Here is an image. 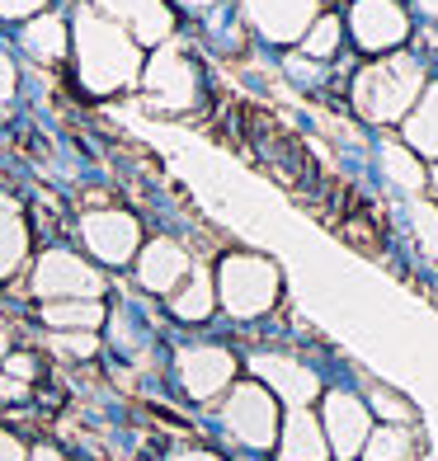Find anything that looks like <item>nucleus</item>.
<instances>
[{"instance_id": "obj_31", "label": "nucleus", "mask_w": 438, "mask_h": 461, "mask_svg": "<svg viewBox=\"0 0 438 461\" xmlns=\"http://www.w3.org/2000/svg\"><path fill=\"white\" fill-rule=\"evenodd\" d=\"M14 86H19V76H14V61L0 52V104H5L10 95H14Z\"/></svg>"}, {"instance_id": "obj_33", "label": "nucleus", "mask_w": 438, "mask_h": 461, "mask_svg": "<svg viewBox=\"0 0 438 461\" xmlns=\"http://www.w3.org/2000/svg\"><path fill=\"white\" fill-rule=\"evenodd\" d=\"M415 10L424 14V24H438V0H415Z\"/></svg>"}, {"instance_id": "obj_5", "label": "nucleus", "mask_w": 438, "mask_h": 461, "mask_svg": "<svg viewBox=\"0 0 438 461\" xmlns=\"http://www.w3.org/2000/svg\"><path fill=\"white\" fill-rule=\"evenodd\" d=\"M71 236H76V249L86 259H95L104 274H118V268H132L137 249L146 240V226L132 207H86L76 221H71Z\"/></svg>"}, {"instance_id": "obj_11", "label": "nucleus", "mask_w": 438, "mask_h": 461, "mask_svg": "<svg viewBox=\"0 0 438 461\" xmlns=\"http://www.w3.org/2000/svg\"><path fill=\"white\" fill-rule=\"evenodd\" d=\"M250 376L274 391V401L287 405V410H311L325 391L321 376L306 363H297L292 353H255V358H250Z\"/></svg>"}, {"instance_id": "obj_3", "label": "nucleus", "mask_w": 438, "mask_h": 461, "mask_svg": "<svg viewBox=\"0 0 438 461\" xmlns=\"http://www.w3.org/2000/svg\"><path fill=\"white\" fill-rule=\"evenodd\" d=\"M213 283H217V311H226L241 325L264 321L283 297V268L260 249H226L213 268Z\"/></svg>"}, {"instance_id": "obj_19", "label": "nucleus", "mask_w": 438, "mask_h": 461, "mask_svg": "<svg viewBox=\"0 0 438 461\" xmlns=\"http://www.w3.org/2000/svg\"><path fill=\"white\" fill-rule=\"evenodd\" d=\"M349 43V33H344V14L335 10H321L316 19H311V29L302 33V43H297V57L306 61H316V67H325V61H335Z\"/></svg>"}, {"instance_id": "obj_26", "label": "nucleus", "mask_w": 438, "mask_h": 461, "mask_svg": "<svg viewBox=\"0 0 438 461\" xmlns=\"http://www.w3.org/2000/svg\"><path fill=\"white\" fill-rule=\"evenodd\" d=\"M410 230H415L420 255H424V259H438V203L415 198V203H410Z\"/></svg>"}, {"instance_id": "obj_13", "label": "nucleus", "mask_w": 438, "mask_h": 461, "mask_svg": "<svg viewBox=\"0 0 438 461\" xmlns=\"http://www.w3.org/2000/svg\"><path fill=\"white\" fill-rule=\"evenodd\" d=\"M189 268H194L189 249L175 236H156V240H141L137 259H132V283L146 297H170V292L189 278Z\"/></svg>"}, {"instance_id": "obj_17", "label": "nucleus", "mask_w": 438, "mask_h": 461, "mask_svg": "<svg viewBox=\"0 0 438 461\" xmlns=\"http://www.w3.org/2000/svg\"><path fill=\"white\" fill-rule=\"evenodd\" d=\"M274 452H278V461H335L316 410H287L283 424H278Z\"/></svg>"}, {"instance_id": "obj_4", "label": "nucleus", "mask_w": 438, "mask_h": 461, "mask_svg": "<svg viewBox=\"0 0 438 461\" xmlns=\"http://www.w3.org/2000/svg\"><path fill=\"white\" fill-rule=\"evenodd\" d=\"M24 292H29L33 311L48 302H86V297H104L109 292V274L95 259L80 255L71 240H61V245H43L29 259Z\"/></svg>"}, {"instance_id": "obj_34", "label": "nucleus", "mask_w": 438, "mask_h": 461, "mask_svg": "<svg viewBox=\"0 0 438 461\" xmlns=\"http://www.w3.org/2000/svg\"><path fill=\"white\" fill-rule=\"evenodd\" d=\"M179 10H194V14H203V10H213V5H222V0H175Z\"/></svg>"}, {"instance_id": "obj_27", "label": "nucleus", "mask_w": 438, "mask_h": 461, "mask_svg": "<svg viewBox=\"0 0 438 461\" xmlns=\"http://www.w3.org/2000/svg\"><path fill=\"white\" fill-rule=\"evenodd\" d=\"M368 410L378 414V419H387V424H410V405H406V401H396L387 386H378V391L368 395Z\"/></svg>"}, {"instance_id": "obj_35", "label": "nucleus", "mask_w": 438, "mask_h": 461, "mask_svg": "<svg viewBox=\"0 0 438 461\" xmlns=\"http://www.w3.org/2000/svg\"><path fill=\"white\" fill-rule=\"evenodd\" d=\"M424 188H429V194H433V198H438V160H433V165H429V179H424Z\"/></svg>"}, {"instance_id": "obj_28", "label": "nucleus", "mask_w": 438, "mask_h": 461, "mask_svg": "<svg viewBox=\"0 0 438 461\" xmlns=\"http://www.w3.org/2000/svg\"><path fill=\"white\" fill-rule=\"evenodd\" d=\"M0 461H29V443L5 424H0Z\"/></svg>"}, {"instance_id": "obj_10", "label": "nucleus", "mask_w": 438, "mask_h": 461, "mask_svg": "<svg viewBox=\"0 0 438 461\" xmlns=\"http://www.w3.org/2000/svg\"><path fill=\"white\" fill-rule=\"evenodd\" d=\"M321 429H325V443H330V456L335 461H359L363 447H368V433H372V410L363 395H353L344 386H330L321 391Z\"/></svg>"}, {"instance_id": "obj_22", "label": "nucleus", "mask_w": 438, "mask_h": 461, "mask_svg": "<svg viewBox=\"0 0 438 461\" xmlns=\"http://www.w3.org/2000/svg\"><path fill=\"white\" fill-rule=\"evenodd\" d=\"M24 48L38 57V61H61L71 52V38H67V24L57 14H33L29 29H24Z\"/></svg>"}, {"instance_id": "obj_2", "label": "nucleus", "mask_w": 438, "mask_h": 461, "mask_svg": "<svg viewBox=\"0 0 438 461\" xmlns=\"http://www.w3.org/2000/svg\"><path fill=\"white\" fill-rule=\"evenodd\" d=\"M424 86H429V67L410 48H401V52L378 57V61H368V67L353 71L349 99H353V113L363 122L396 128V122H406V113L420 104Z\"/></svg>"}, {"instance_id": "obj_8", "label": "nucleus", "mask_w": 438, "mask_h": 461, "mask_svg": "<svg viewBox=\"0 0 438 461\" xmlns=\"http://www.w3.org/2000/svg\"><path fill=\"white\" fill-rule=\"evenodd\" d=\"M141 90L151 99V109L160 113H189L203 95V80L189 52H179L175 43H160L141 61Z\"/></svg>"}, {"instance_id": "obj_14", "label": "nucleus", "mask_w": 438, "mask_h": 461, "mask_svg": "<svg viewBox=\"0 0 438 461\" xmlns=\"http://www.w3.org/2000/svg\"><path fill=\"white\" fill-rule=\"evenodd\" d=\"M90 10L99 14H109L114 24H123L132 38H137V48H160V43H170V33H175V10L165 5V0H90Z\"/></svg>"}, {"instance_id": "obj_20", "label": "nucleus", "mask_w": 438, "mask_h": 461, "mask_svg": "<svg viewBox=\"0 0 438 461\" xmlns=\"http://www.w3.org/2000/svg\"><path fill=\"white\" fill-rule=\"evenodd\" d=\"M38 321H43V330H104L109 325V306H104V297H86V302H48L38 306Z\"/></svg>"}, {"instance_id": "obj_21", "label": "nucleus", "mask_w": 438, "mask_h": 461, "mask_svg": "<svg viewBox=\"0 0 438 461\" xmlns=\"http://www.w3.org/2000/svg\"><path fill=\"white\" fill-rule=\"evenodd\" d=\"M382 170L391 184H401V194H424V179H429V165L410 151L406 141L387 137L382 141Z\"/></svg>"}, {"instance_id": "obj_18", "label": "nucleus", "mask_w": 438, "mask_h": 461, "mask_svg": "<svg viewBox=\"0 0 438 461\" xmlns=\"http://www.w3.org/2000/svg\"><path fill=\"white\" fill-rule=\"evenodd\" d=\"M401 141H406L420 160H429V165L438 160V80H429L424 95H420V104L406 113Z\"/></svg>"}, {"instance_id": "obj_16", "label": "nucleus", "mask_w": 438, "mask_h": 461, "mask_svg": "<svg viewBox=\"0 0 438 461\" xmlns=\"http://www.w3.org/2000/svg\"><path fill=\"white\" fill-rule=\"evenodd\" d=\"M29 259H33V230L14 198H0V287L24 278Z\"/></svg>"}, {"instance_id": "obj_1", "label": "nucleus", "mask_w": 438, "mask_h": 461, "mask_svg": "<svg viewBox=\"0 0 438 461\" xmlns=\"http://www.w3.org/2000/svg\"><path fill=\"white\" fill-rule=\"evenodd\" d=\"M71 52H76V86L86 95H118V90H128L132 80H141L137 38L90 5L76 10Z\"/></svg>"}, {"instance_id": "obj_9", "label": "nucleus", "mask_w": 438, "mask_h": 461, "mask_svg": "<svg viewBox=\"0 0 438 461\" xmlns=\"http://www.w3.org/2000/svg\"><path fill=\"white\" fill-rule=\"evenodd\" d=\"M175 382L194 405H213L241 382V358L226 344H184L175 348Z\"/></svg>"}, {"instance_id": "obj_36", "label": "nucleus", "mask_w": 438, "mask_h": 461, "mask_svg": "<svg viewBox=\"0 0 438 461\" xmlns=\"http://www.w3.org/2000/svg\"><path fill=\"white\" fill-rule=\"evenodd\" d=\"M321 5H335V0H321Z\"/></svg>"}, {"instance_id": "obj_25", "label": "nucleus", "mask_w": 438, "mask_h": 461, "mask_svg": "<svg viewBox=\"0 0 438 461\" xmlns=\"http://www.w3.org/2000/svg\"><path fill=\"white\" fill-rule=\"evenodd\" d=\"M410 433L401 424H387V429H372L368 433V447H363V461H406L410 456Z\"/></svg>"}, {"instance_id": "obj_23", "label": "nucleus", "mask_w": 438, "mask_h": 461, "mask_svg": "<svg viewBox=\"0 0 438 461\" xmlns=\"http://www.w3.org/2000/svg\"><path fill=\"white\" fill-rule=\"evenodd\" d=\"M38 348H48L52 358H61V363H95L104 339L95 330H48V339Z\"/></svg>"}, {"instance_id": "obj_15", "label": "nucleus", "mask_w": 438, "mask_h": 461, "mask_svg": "<svg viewBox=\"0 0 438 461\" xmlns=\"http://www.w3.org/2000/svg\"><path fill=\"white\" fill-rule=\"evenodd\" d=\"M165 316L175 325H207L217 316V283H213V268L194 264L189 278H184L170 297H165Z\"/></svg>"}, {"instance_id": "obj_7", "label": "nucleus", "mask_w": 438, "mask_h": 461, "mask_svg": "<svg viewBox=\"0 0 438 461\" xmlns=\"http://www.w3.org/2000/svg\"><path fill=\"white\" fill-rule=\"evenodd\" d=\"M344 33L368 61H378V57H391V52L410 48L415 19L406 10V0H349Z\"/></svg>"}, {"instance_id": "obj_6", "label": "nucleus", "mask_w": 438, "mask_h": 461, "mask_svg": "<svg viewBox=\"0 0 438 461\" xmlns=\"http://www.w3.org/2000/svg\"><path fill=\"white\" fill-rule=\"evenodd\" d=\"M222 429L236 447H250V452H269L278 443V424H283V405L274 401V391L260 386L255 376L236 382L232 391L222 395Z\"/></svg>"}, {"instance_id": "obj_30", "label": "nucleus", "mask_w": 438, "mask_h": 461, "mask_svg": "<svg viewBox=\"0 0 438 461\" xmlns=\"http://www.w3.org/2000/svg\"><path fill=\"white\" fill-rule=\"evenodd\" d=\"M43 10H48V0H0V14L5 19H33Z\"/></svg>"}, {"instance_id": "obj_32", "label": "nucleus", "mask_w": 438, "mask_h": 461, "mask_svg": "<svg viewBox=\"0 0 438 461\" xmlns=\"http://www.w3.org/2000/svg\"><path fill=\"white\" fill-rule=\"evenodd\" d=\"M165 461H226V456L213 452V447H179V452H170Z\"/></svg>"}, {"instance_id": "obj_12", "label": "nucleus", "mask_w": 438, "mask_h": 461, "mask_svg": "<svg viewBox=\"0 0 438 461\" xmlns=\"http://www.w3.org/2000/svg\"><path fill=\"white\" fill-rule=\"evenodd\" d=\"M316 14L321 0H241V19L274 48H297Z\"/></svg>"}, {"instance_id": "obj_24", "label": "nucleus", "mask_w": 438, "mask_h": 461, "mask_svg": "<svg viewBox=\"0 0 438 461\" xmlns=\"http://www.w3.org/2000/svg\"><path fill=\"white\" fill-rule=\"evenodd\" d=\"M0 372L14 376V382H24V386H38V382H43V376H48L52 367H48V358H43V348L19 344V348H10L5 358H0Z\"/></svg>"}, {"instance_id": "obj_29", "label": "nucleus", "mask_w": 438, "mask_h": 461, "mask_svg": "<svg viewBox=\"0 0 438 461\" xmlns=\"http://www.w3.org/2000/svg\"><path fill=\"white\" fill-rule=\"evenodd\" d=\"M29 461H71V452L57 438H38V443H29Z\"/></svg>"}]
</instances>
